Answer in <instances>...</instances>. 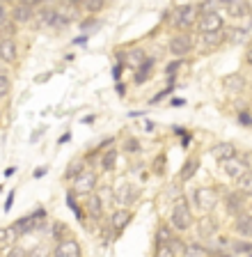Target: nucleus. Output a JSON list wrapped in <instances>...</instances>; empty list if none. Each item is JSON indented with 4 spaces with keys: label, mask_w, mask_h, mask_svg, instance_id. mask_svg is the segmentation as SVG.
<instances>
[{
    "label": "nucleus",
    "mask_w": 252,
    "mask_h": 257,
    "mask_svg": "<svg viewBox=\"0 0 252 257\" xmlns=\"http://www.w3.org/2000/svg\"><path fill=\"white\" fill-rule=\"evenodd\" d=\"M21 3H26V5L35 7V5H39V3H44V0H21Z\"/></svg>",
    "instance_id": "37998d69"
},
{
    "label": "nucleus",
    "mask_w": 252,
    "mask_h": 257,
    "mask_svg": "<svg viewBox=\"0 0 252 257\" xmlns=\"http://www.w3.org/2000/svg\"><path fill=\"white\" fill-rule=\"evenodd\" d=\"M238 188H241L243 193H252V172L250 170H247L245 175L238 179Z\"/></svg>",
    "instance_id": "bb28decb"
},
{
    "label": "nucleus",
    "mask_w": 252,
    "mask_h": 257,
    "mask_svg": "<svg viewBox=\"0 0 252 257\" xmlns=\"http://www.w3.org/2000/svg\"><path fill=\"white\" fill-rule=\"evenodd\" d=\"M33 19V7L26 5V3H21V5L14 7V12H12V21L14 23H28Z\"/></svg>",
    "instance_id": "dca6fc26"
},
{
    "label": "nucleus",
    "mask_w": 252,
    "mask_h": 257,
    "mask_svg": "<svg viewBox=\"0 0 252 257\" xmlns=\"http://www.w3.org/2000/svg\"><path fill=\"white\" fill-rule=\"evenodd\" d=\"M46 172H49V168H46V166H44V168H37V170H35V177H44Z\"/></svg>",
    "instance_id": "a19ab883"
},
{
    "label": "nucleus",
    "mask_w": 252,
    "mask_h": 257,
    "mask_svg": "<svg viewBox=\"0 0 252 257\" xmlns=\"http://www.w3.org/2000/svg\"><path fill=\"white\" fill-rule=\"evenodd\" d=\"M211 156H213L215 161H227V159H231V156H236V147L231 143H220V145H215L213 150H211Z\"/></svg>",
    "instance_id": "2eb2a0df"
},
{
    "label": "nucleus",
    "mask_w": 252,
    "mask_h": 257,
    "mask_svg": "<svg viewBox=\"0 0 252 257\" xmlns=\"http://www.w3.org/2000/svg\"><path fill=\"white\" fill-rule=\"evenodd\" d=\"M172 239H174V236H172V227H170V225H161V227H158V232H156V248H158V246H167Z\"/></svg>",
    "instance_id": "4be33fe9"
},
{
    "label": "nucleus",
    "mask_w": 252,
    "mask_h": 257,
    "mask_svg": "<svg viewBox=\"0 0 252 257\" xmlns=\"http://www.w3.org/2000/svg\"><path fill=\"white\" fill-rule=\"evenodd\" d=\"M151 67H154V60L151 58H147L145 62L138 67V74H135V83H145V80H149V76H151Z\"/></svg>",
    "instance_id": "aec40b11"
},
{
    "label": "nucleus",
    "mask_w": 252,
    "mask_h": 257,
    "mask_svg": "<svg viewBox=\"0 0 252 257\" xmlns=\"http://www.w3.org/2000/svg\"><path fill=\"white\" fill-rule=\"evenodd\" d=\"M190 48H193V39L190 35H177V37L170 39V53L174 58H183V55L190 53Z\"/></svg>",
    "instance_id": "0eeeda50"
},
{
    "label": "nucleus",
    "mask_w": 252,
    "mask_h": 257,
    "mask_svg": "<svg viewBox=\"0 0 252 257\" xmlns=\"http://www.w3.org/2000/svg\"><path fill=\"white\" fill-rule=\"evenodd\" d=\"M167 246H170L172 255H174V252H177V255H186V246H183V243H181L179 239H172L170 243H167Z\"/></svg>",
    "instance_id": "2f4dec72"
},
{
    "label": "nucleus",
    "mask_w": 252,
    "mask_h": 257,
    "mask_svg": "<svg viewBox=\"0 0 252 257\" xmlns=\"http://www.w3.org/2000/svg\"><path fill=\"white\" fill-rule=\"evenodd\" d=\"M94 188H97V175L92 170H83L74 179V193H78V195H90Z\"/></svg>",
    "instance_id": "20e7f679"
},
{
    "label": "nucleus",
    "mask_w": 252,
    "mask_h": 257,
    "mask_svg": "<svg viewBox=\"0 0 252 257\" xmlns=\"http://www.w3.org/2000/svg\"><path fill=\"white\" fill-rule=\"evenodd\" d=\"M222 26H225V21H222V16L218 12H202V16L197 21L199 32H220Z\"/></svg>",
    "instance_id": "39448f33"
},
{
    "label": "nucleus",
    "mask_w": 252,
    "mask_h": 257,
    "mask_svg": "<svg viewBox=\"0 0 252 257\" xmlns=\"http://www.w3.org/2000/svg\"><path fill=\"white\" fill-rule=\"evenodd\" d=\"M197 232H199V236H202V239H213L215 232H218V223H215V218L204 216V218L197 223Z\"/></svg>",
    "instance_id": "ddd939ff"
},
{
    "label": "nucleus",
    "mask_w": 252,
    "mask_h": 257,
    "mask_svg": "<svg viewBox=\"0 0 252 257\" xmlns=\"http://www.w3.org/2000/svg\"><path fill=\"white\" fill-rule=\"evenodd\" d=\"M103 5H106V0H85V10L90 12V14H97V12H101Z\"/></svg>",
    "instance_id": "c756f323"
},
{
    "label": "nucleus",
    "mask_w": 252,
    "mask_h": 257,
    "mask_svg": "<svg viewBox=\"0 0 252 257\" xmlns=\"http://www.w3.org/2000/svg\"><path fill=\"white\" fill-rule=\"evenodd\" d=\"M195 19H197V7L195 5H179L177 10H174V14H172V23H174V28H179V30L190 28L195 23Z\"/></svg>",
    "instance_id": "f03ea898"
},
{
    "label": "nucleus",
    "mask_w": 252,
    "mask_h": 257,
    "mask_svg": "<svg viewBox=\"0 0 252 257\" xmlns=\"http://www.w3.org/2000/svg\"><path fill=\"white\" fill-rule=\"evenodd\" d=\"M19 232L14 225H10V227H0V252H10V248L17 243L19 239Z\"/></svg>",
    "instance_id": "9d476101"
},
{
    "label": "nucleus",
    "mask_w": 252,
    "mask_h": 257,
    "mask_svg": "<svg viewBox=\"0 0 252 257\" xmlns=\"http://www.w3.org/2000/svg\"><path fill=\"white\" fill-rule=\"evenodd\" d=\"M245 62L250 64V67H252V46L247 48V53H245Z\"/></svg>",
    "instance_id": "c03bdc74"
},
{
    "label": "nucleus",
    "mask_w": 252,
    "mask_h": 257,
    "mask_svg": "<svg viewBox=\"0 0 252 257\" xmlns=\"http://www.w3.org/2000/svg\"><path fill=\"white\" fill-rule=\"evenodd\" d=\"M0 39H3V37H0Z\"/></svg>",
    "instance_id": "8fccbe9b"
},
{
    "label": "nucleus",
    "mask_w": 252,
    "mask_h": 257,
    "mask_svg": "<svg viewBox=\"0 0 252 257\" xmlns=\"http://www.w3.org/2000/svg\"><path fill=\"white\" fill-rule=\"evenodd\" d=\"M193 202L197 204L199 209H202L204 214H206V211H213V207L218 204V193H215L213 188H209V186L195 188V193H193Z\"/></svg>",
    "instance_id": "7ed1b4c3"
},
{
    "label": "nucleus",
    "mask_w": 252,
    "mask_h": 257,
    "mask_svg": "<svg viewBox=\"0 0 252 257\" xmlns=\"http://www.w3.org/2000/svg\"><path fill=\"white\" fill-rule=\"evenodd\" d=\"M87 211H90V216L92 218H101V214H103V200L101 198H90L87 200Z\"/></svg>",
    "instance_id": "5701e85b"
},
{
    "label": "nucleus",
    "mask_w": 252,
    "mask_h": 257,
    "mask_svg": "<svg viewBox=\"0 0 252 257\" xmlns=\"http://www.w3.org/2000/svg\"><path fill=\"white\" fill-rule=\"evenodd\" d=\"M7 94H10V80L0 74V99H5Z\"/></svg>",
    "instance_id": "c9c22d12"
},
{
    "label": "nucleus",
    "mask_w": 252,
    "mask_h": 257,
    "mask_svg": "<svg viewBox=\"0 0 252 257\" xmlns=\"http://www.w3.org/2000/svg\"><path fill=\"white\" fill-rule=\"evenodd\" d=\"M229 250L236 252V255H245V252H252V243H250V241L238 239V241H234V243L229 246Z\"/></svg>",
    "instance_id": "a878e982"
},
{
    "label": "nucleus",
    "mask_w": 252,
    "mask_h": 257,
    "mask_svg": "<svg viewBox=\"0 0 252 257\" xmlns=\"http://www.w3.org/2000/svg\"><path fill=\"white\" fill-rule=\"evenodd\" d=\"M236 0H220V5H225V7H229V5H234Z\"/></svg>",
    "instance_id": "49530a36"
},
{
    "label": "nucleus",
    "mask_w": 252,
    "mask_h": 257,
    "mask_svg": "<svg viewBox=\"0 0 252 257\" xmlns=\"http://www.w3.org/2000/svg\"><path fill=\"white\" fill-rule=\"evenodd\" d=\"M5 21H7V14H5V7L0 5V26H5Z\"/></svg>",
    "instance_id": "ea45409f"
},
{
    "label": "nucleus",
    "mask_w": 252,
    "mask_h": 257,
    "mask_svg": "<svg viewBox=\"0 0 252 257\" xmlns=\"http://www.w3.org/2000/svg\"><path fill=\"white\" fill-rule=\"evenodd\" d=\"M209 248L199 246V243H188L186 246V255H209Z\"/></svg>",
    "instance_id": "c85d7f7f"
},
{
    "label": "nucleus",
    "mask_w": 252,
    "mask_h": 257,
    "mask_svg": "<svg viewBox=\"0 0 252 257\" xmlns=\"http://www.w3.org/2000/svg\"><path fill=\"white\" fill-rule=\"evenodd\" d=\"M222 83H225L227 92H236V94H238V92H243V87H245V78H243L241 74H231V76H227V78L222 80Z\"/></svg>",
    "instance_id": "f3484780"
},
{
    "label": "nucleus",
    "mask_w": 252,
    "mask_h": 257,
    "mask_svg": "<svg viewBox=\"0 0 252 257\" xmlns=\"http://www.w3.org/2000/svg\"><path fill=\"white\" fill-rule=\"evenodd\" d=\"M119 71H122V67H119V64H117V67H115V69H113V76H115V80H119Z\"/></svg>",
    "instance_id": "a18cd8bd"
},
{
    "label": "nucleus",
    "mask_w": 252,
    "mask_h": 257,
    "mask_svg": "<svg viewBox=\"0 0 252 257\" xmlns=\"http://www.w3.org/2000/svg\"><path fill=\"white\" fill-rule=\"evenodd\" d=\"M14 195H17V193H14V191H12L10 195H7V202H5V211H10V209H12V202H14Z\"/></svg>",
    "instance_id": "58836bf2"
},
{
    "label": "nucleus",
    "mask_w": 252,
    "mask_h": 257,
    "mask_svg": "<svg viewBox=\"0 0 252 257\" xmlns=\"http://www.w3.org/2000/svg\"><path fill=\"white\" fill-rule=\"evenodd\" d=\"M225 209L229 211V214L238 216L245 209V198H243V191L241 193H227L225 198Z\"/></svg>",
    "instance_id": "9b49d317"
},
{
    "label": "nucleus",
    "mask_w": 252,
    "mask_h": 257,
    "mask_svg": "<svg viewBox=\"0 0 252 257\" xmlns=\"http://www.w3.org/2000/svg\"><path fill=\"white\" fill-rule=\"evenodd\" d=\"M204 37H202V42H204V46H218L220 42H222V37H225V35H222V32H202Z\"/></svg>",
    "instance_id": "393cba45"
},
{
    "label": "nucleus",
    "mask_w": 252,
    "mask_h": 257,
    "mask_svg": "<svg viewBox=\"0 0 252 257\" xmlns=\"http://www.w3.org/2000/svg\"><path fill=\"white\" fill-rule=\"evenodd\" d=\"M0 3H10V0H0Z\"/></svg>",
    "instance_id": "09e8293b"
},
{
    "label": "nucleus",
    "mask_w": 252,
    "mask_h": 257,
    "mask_svg": "<svg viewBox=\"0 0 252 257\" xmlns=\"http://www.w3.org/2000/svg\"><path fill=\"white\" fill-rule=\"evenodd\" d=\"M197 168H199V161H197V159L186 161V163H183V168H181V172H179V179H181V182H188V179H193L195 172H197Z\"/></svg>",
    "instance_id": "a211bd4d"
},
{
    "label": "nucleus",
    "mask_w": 252,
    "mask_h": 257,
    "mask_svg": "<svg viewBox=\"0 0 252 257\" xmlns=\"http://www.w3.org/2000/svg\"><path fill=\"white\" fill-rule=\"evenodd\" d=\"M65 232H67V227H65L62 223H55V225H53V239H55V241H62Z\"/></svg>",
    "instance_id": "f704fd0d"
},
{
    "label": "nucleus",
    "mask_w": 252,
    "mask_h": 257,
    "mask_svg": "<svg viewBox=\"0 0 252 257\" xmlns=\"http://www.w3.org/2000/svg\"><path fill=\"white\" fill-rule=\"evenodd\" d=\"M17 55H19V51H17L14 39H10V37L0 39V60H5V62H14Z\"/></svg>",
    "instance_id": "f8f14e48"
},
{
    "label": "nucleus",
    "mask_w": 252,
    "mask_h": 257,
    "mask_svg": "<svg viewBox=\"0 0 252 257\" xmlns=\"http://www.w3.org/2000/svg\"><path fill=\"white\" fill-rule=\"evenodd\" d=\"M131 220V211L129 209H119V211H115L113 214V230H122V227H126Z\"/></svg>",
    "instance_id": "6ab92c4d"
},
{
    "label": "nucleus",
    "mask_w": 252,
    "mask_h": 257,
    "mask_svg": "<svg viewBox=\"0 0 252 257\" xmlns=\"http://www.w3.org/2000/svg\"><path fill=\"white\" fill-rule=\"evenodd\" d=\"M222 170H225V175L229 177V179L238 182V179L247 172V163L243 159H238V156H231V159L222 161Z\"/></svg>",
    "instance_id": "423d86ee"
},
{
    "label": "nucleus",
    "mask_w": 252,
    "mask_h": 257,
    "mask_svg": "<svg viewBox=\"0 0 252 257\" xmlns=\"http://www.w3.org/2000/svg\"><path fill=\"white\" fill-rule=\"evenodd\" d=\"M53 255H58V257H78L81 255V243H78L76 239H62V241H58Z\"/></svg>",
    "instance_id": "6e6552de"
},
{
    "label": "nucleus",
    "mask_w": 252,
    "mask_h": 257,
    "mask_svg": "<svg viewBox=\"0 0 252 257\" xmlns=\"http://www.w3.org/2000/svg\"><path fill=\"white\" fill-rule=\"evenodd\" d=\"M83 170H85L83 161H81V159H74V161L69 163V168H67V172H65V179H76V177L81 175Z\"/></svg>",
    "instance_id": "b1692460"
},
{
    "label": "nucleus",
    "mask_w": 252,
    "mask_h": 257,
    "mask_svg": "<svg viewBox=\"0 0 252 257\" xmlns=\"http://www.w3.org/2000/svg\"><path fill=\"white\" fill-rule=\"evenodd\" d=\"M67 204H69V209H71V211H74V214L83 220V211H81V207L76 204V200H74V193H69V195H67Z\"/></svg>",
    "instance_id": "473e14b6"
},
{
    "label": "nucleus",
    "mask_w": 252,
    "mask_h": 257,
    "mask_svg": "<svg viewBox=\"0 0 252 257\" xmlns=\"http://www.w3.org/2000/svg\"><path fill=\"white\" fill-rule=\"evenodd\" d=\"M238 122L245 124V126H250V124H252V115H250V112H245V110H241V112H238Z\"/></svg>",
    "instance_id": "4c0bfd02"
},
{
    "label": "nucleus",
    "mask_w": 252,
    "mask_h": 257,
    "mask_svg": "<svg viewBox=\"0 0 252 257\" xmlns=\"http://www.w3.org/2000/svg\"><path fill=\"white\" fill-rule=\"evenodd\" d=\"M87 42V37H78V39H74V44H85Z\"/></svg>",
    "instance_id": "de8ad7c7"
},
{
    "label": "nucleus",
    "mask_w": 252,
    "mask_h": 257,
    "mask_svg": "<svg viewBox=\"0 0 252 257\" xmlns=\"http://www.w3.org/2000/svg\"><path fill=\"white\" fill-rule=\"evenodd\" d=\"M179 67H181V60H174V62H170V64H167L165 74H167V76H170V78H172V76H174V71H177Z\"/></svg>",
    "instance_id": "e433bc0d"
},
{
    "label": "nucleus",
    "mask_w": 252,
    "mask_h": 257,
    "mask_svg": "<svg viewBox=\"0 0 252 257\" xmlns=\"http://www.w3.org/2000/svg\"><path fill=\"white\" fill-rule=\"evenodd\" d=\"M71 7H78V5H85V0H67Z\"/></svg>",
    "instance_id": "79ce46f5"
},
{
    "label": "nucleus",
    "mask_w": 252,
    "mask_h": 257,
    "mask_svg": "<svg viewBox=\"0 0 252 257\" xmlns=\"http://www.w3.org/2000/svg\"><path fill=\"white\" fill-rule=\"evenodd\" d=\"M234 227H236V232L241 236H252V214H238L236 216V220H234Z\"/></svg>",
    "instance_id": "4468645a"
},
{
    "label": "nucleus",
    "mask_w": 252,
    "mask_h": 257,
    "mask_svg": "<svg viewBox=\"0 0 252 257\" xmlns=\"http://www.w3.org/2000/svg\"><path fill=\"white\" fill-rule=\"evenodd\" d=\"M115 166H117V150H106L101 154V168L106 172L115 170Z\"/></svg>",
    "instance_id": "412c9836"
},
{
    "label": "nucleus",
    "mask_w": 252,
    "mask_h": 257,
    "mask_svg": "<svg viewBox=\"0 0 252 257\" xmlns=\"http://www.w3.org/2000/svg\"><path fill=\"white\" fill-rule=\"evenodd\" d=\"M170 225L174 227V230H179V232L190 230V225H193V211H190V207L186 204V200L183 198L177 200V204H174V209H172Z\"/></svg>",
    "instance_id": "f257e3e1"
},
{
    "label": "nucleus",
    "mask_w": 252,
    "mask_h": 257,
    "mask_svg": "<svg viewBox=\"0 0 252 257\" xmlns=\"http://www.w3.org/2000/svg\"><path fill=\"white\" fill-rule=\"evenodd\" d=\"M135 198H138L135 186H131V184H126V182L117 184V188H115V200H117L119 204H133Z\"/></svg>",
    "instance_id": "1a4fd4ad"
},
{
    "label": "nucleus",
    "mask_w": 252,
    "mask_h": 257,
    "mask_svg": "<svg viewBox=\"0 0 252 257\" xmlns=\"http://www.w3.org/2000/svg\"><path fill=\"white\" fill-rule=\"evenodd\" d=\"M245 35H247L245 28H234V30L229 32V42L231 44H241L243 39H245Z\"/></svg>",
    "instance_id": "cd10ccee"
},
{
    "label": "nucleus",
    "mask_w": 252,
    "mask_h": 257,
    "mask_svg": "<svg viewBox=\"0 0 252 257\" xmlns=\"http://www.w3.org/2000/svg\"><path fill=\"white\" fill-rule=\"evenodd\" d=\"M124 150L129 152V154H135V152H140V143L135 138H129L126 143H124Z\"/></svg>",
    "instance_id": "72a5a7b5"
},
{
    "label": "nucleus",
    "mask_w": 252,
    "mask_h": 257,
    "mask_svg": "<svg viewBox=\"0 0 252 257\" xmlns=\"http://www.w3.org/2000/svg\"><path fill=\"white\" fill-rule=\"evenodd\" d=\"M145 53H142V51H131L129 53V64L131 67H140V64L145 62Z\"/></svg>",
    "instance_id": "7c9ffc66"
}]
</instances>
